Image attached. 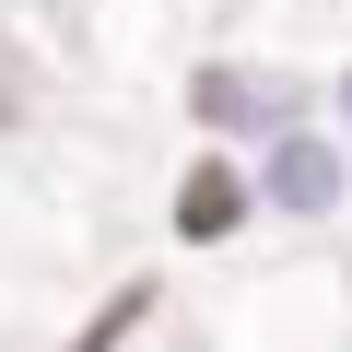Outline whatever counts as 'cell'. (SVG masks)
<instances>
[{
    "label": "cell",
    "mask_w": 352,
    "mask_h": 352,
    "mask_svg": "<svg viewBox=\"0 0 352 352\" xmlns=\"http://www.w3.org/2000/svg\"><path fill=\"white\" fill-rule=\"evenodd\" d=\"M235 223H247V188H235V164H200L188 188H176V235H200V247H212V235H235Z\"/></svg>",
    "instance_id": "obj_1"
},
{
    "label": "cell",
    "mask_w": 352,
    "mask_h": 352,
    "mask_svg": "<svg viewBox=\"0 0 352 352\" xmlns=\"http://www.w3.org/2000/svg\"><path fill=\"white\" fill-rule=\"evenodd\" d=\"M270 176H282V200H294V212H317V200L340 188V176H329V153H317V141H282V164H270Z\"/></svg>",
    "instance_id": "obj_2"
},
{
    "label": "cell",
    "mask_w": 352,
    "mask_h": 352,
    "mask_svg": "<svg viewBox=\"0 0 352 352\" xmlns=\"http://www.w3.org/2000/svg\"><path fill=\"white\" fill-rule=\"evenodd\" d=\"M200 118L247 129V118H270V106H258V82H247V71H200Z\"/></svg>",
    "instance_id": "obj_3"
},
{
    "label": "cell",
    "mask_w": 352,
    "mask_h": 352,
    "mask_svg": "<svg viewBox=\"0 0 352 352\" xmlns=\"http://www.w3.org/2000/svg\"><path fill=\"white\" fill-rule=\"evenodd\" d=\"M340 106H352V82H340Z\"/></svg>",
    "instance_id": "obj_4"
}]
</instances>
